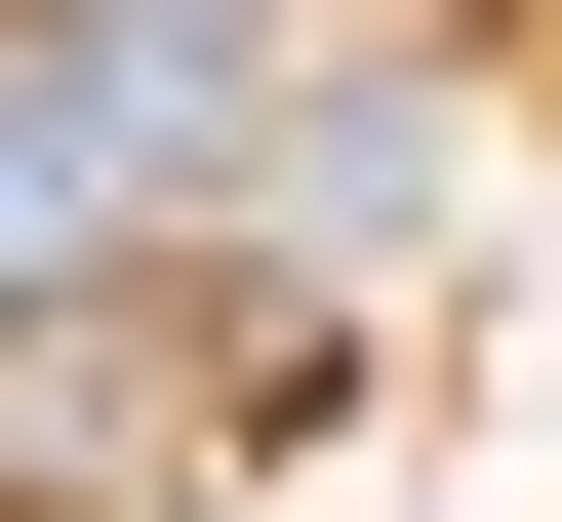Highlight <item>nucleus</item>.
Here are the masks:
<instances>
[{
    "instance_id": "f257e3e1",
    "label": "nucleus",
    "mask_w": 562,
    "mask_h": 522,
    "mask_svg": "<svg viewBox=\"0 0 562 522\" xmlns=\"http://www.w3.org/2000/svg\"><path fill=\"white\" fill-rule=\"evenodd\" d=\"M201 442H241L201 281H81V322H0V522H201Z\"/></svg>"
},
{
    "instance_id": "f03ea898",
    "label": "nucleus",
    "mask_w": 562,
    "mask_h": 522,
    "mask_svg": "<svg viewBox=\"0 0 562 522\" xmlns=\"http://www.w3.org/2000/svg\"><path fill=\"white\" fill-rule=\"evenodd\" d=\"M161 242H201V121L0 0V322H81V281H161Z\"/></svg>"
}]
</instances>
